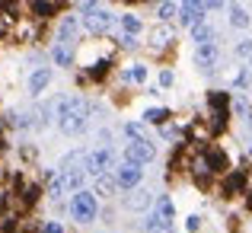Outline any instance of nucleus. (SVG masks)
<instances>
[{"mask_svg":"<svg viewBox=\"0 0 252 233\" xmlns=\"http://www.w3.org/2000/svg\"><path fill=\"white\" fill-rule=\"evenodd\" d=\"M147 45L154 51H163V48H172L176 45V29H172L169 23H157L154 29L147 32Z\"/></svg>","mask_w":252,"mask_h":233,"instance_id":"11","label":"nucleus"},{"mask_svg":"<svg viewBox=\"0 0 252 233\" xmlns=\"http://www.w3.org/2000/svg\"><path fill=\"white\" fill-rule=\"evenodd\" d=\"M122 157L128 160V163L147 166V163H154V160H157V144L150 141V137H144V141H128V144H125V150H122Z\"/></svg>","mask_w":252,"mask_h":233,"instance_id":"6","label":"nucleus"},{"mask_svg":"<svg viewBox=\"0 0 252 233\" xmlns=\"http://www.w3.org/2000/svg\"><path fill=\"white\" fill-rule=\"evenodd\" d=\"M115 182L122 192H131L137 189V185L144 182V166L141 163H128V160H122V166L115 169Z\"/></svg>","mask_w":252,"mask_h":233,"instance_id":"10","label":"nucleus"},{"mask_svg":"<svg viewBox=\"0 0 252 233\" xmlns=\"http://www.w3.org/2000/svg\"><path fill=\"white\" fill-rule=\"evenodd\" d=\"M201 227H204V217L201 214H189V217H185V230H189V233H198Z\"/></svg>","mask_w":252,"mask_h":233,"instance_id":"31","label":"nucleus"},{"mask_svg":"<svg viewBox=\"0 0 252 233\" xmlns=\"http://www.w3.org/2000/svg\"><path fill=\"white\" fill-rule=\"evenodd\" d=\"M249 182H252V169L249 166H240V169H230L227 176H220L217 192H220L223 201H233V198H240V195L249 192Z\"/></svg>","mask_w":252,"mask_h":233,"instance_id":"3","label":"nucleus"},{"mask_svg":"<svg viewBox=\"0 0 252 233\" xmlns=\"http://www.w3.org/2000/svg\"><path fill=\"white\" fill-rule=\"evenodd\" d=\"M191 42H195V48H198V45H211V42H217V29H214V23H208V19H204L201 26H195V29H191Z\"/></svg>","mask_w":252,"mask_h":233,"instance_id":"17","label":"nucleus"},{"mask_svg":"<svg viewBox=\"0 0 252 233\" xmlns=\"http://www.w3.org/2000/svg\"><path fill=\"white\" fill-rule=\"evenodd\" d=\"M243 208H246V214H252V185H249L246 195H243Z\"/></svg>","mask_w":252,"mask_h":233,"instance_id":"35","label":"nucleus"},{"mask_svg":"<svg viewBox=\"0 0 252 233\" xmlns=\"http://www.w3.org/2000/svg\"><path fill=\"white\" fill-rule=\"evenodd\" d=\"M118 23H122V35H141L144 32V19L134 16V13H125Z\"/></svg>","mask_w":252,"mask_h":233,"instance_id":"22","label":"nucleus"},{"mask_svg":"<svg viewBox=\"0 0 252 233\" xmlns=\"http://www.w3.org/2000/svg\"><path fill=\"white\" fill-rule=\"evenodd\" d=\"M204 102H208V112H233V93L230 90H208Z\"/></svg>","mask_w":252,"mask_h":233,"instance_id":"12","label":"nucleus"},{"mask_svg":"<svg viewBox=\"0 0 252 233\" xmlns=\"http://www.w3.org/2000/svg\"><path fill=\"white\" fill-rule=\"evenodd\" d=\"M141 122H147V125H169L172 122V109H166V105H157V109H144V115H141Z\"/></svg>","mask_w":252,"mask_h":233,"instance_id":"19","label":"nucleus"},{"mask_svg":"<svg viewBox=\"0 0 252 233\" xmlns=\"http://www.w3.org/2000/svg\"><path fill=\"white\" fill-rule=\"evenodd\" d=\"M243 125H246V131H249V134H252V109L246 112V118H243Z\"/></svg>","mask_w":252,"mask_h":233,"instance_id":"38","label":"nucleus"},{"mask_svg":"<svg viewBox=\"0 0 252 233\" xmlns=\"http://www.w3.org/2000/svg\"><path fill=\"white\" fill-rule=\"evenodd\" d=\"M157 16H160V23H169L172 16L179 19V6L172 3V0H163V3H160V10H157Z\"/></svg>","mask_w":252,"mask_h":233,"instance_id":"30","label":"nucleus"},{"mask_svg":"<svg viewBox=\"0 0 252 233\" xmlns=\"http://www.w3.org/2000/svg\"><path fill=\"white\" fill-rule=\"evenodd\" d=\"M29 6H32V16H35L38 23L55 19L58 13H61V3H58V0H29Z\"/></svg>","mask_w":252,"mask_h":233,"instance_id":"14","label":"nucleus"},{"mask_svg":"<svg viewBox=\"0 0 252 233\" xmlns=\"http://www.w3.org/2000/svg\"><path fill=\"white\" fill-rule=\"evenodd\" d=\"M182 6H189V10H204V0H182Z\"/></svg>","mask_w":252,"mask_h":233,"instance_id":"36","label":"nucleus"},{"mask_svg":"<svg viewBox=\"0 0 252 233\" xmlns=\"http://www.w3.org/2000/svg\"><path fill=\"white\" fill-rule=\"evenodd\" d=\"M77 32H80V19H77V16H64L61 29H58V42H61V45H74Z\"/></svg>","mask_w":252,"mask_h":233,"instance_id":"15","label":"nucleus"},{"mask_svg":"<svg viewBox=\"0 0 252 233\" xmlns=\"http://www.w3.org/2000/svg\"><path fill=\"white\" fill-rule=\"evenodd\" d=\"M227 10H230V26H233V29H249V26H252V16H249V10L243 3L233 0Z\"/></svg>","mask_w":252,"mask_h":233,"instance_id":"18","label":"nucleus"},{"mask_svg":"<svg viewBox=\"0 0 252 233\" xmlns=\"http://www.w3.org/2000/svg\"><path fill=\"white\" fill-rule=\"evenodd\" d=\"M109 74H112V61H96L86 67V80H93V83H102Z\"/></svg>","mask_w":252,"mask_h":233,"instance_id":"23","label":"nucleus"},{"mask_svg":"<svg viewBox=\"0 0 252 233\" xmlns=\"http://www.w3.org/2000/svg\"><path fill=\"white\" fill-rule=\"evenodd\" d=\"M233 0H204V10L214 13V10H223V6H230Z\"/></svg>","mask_w":252,"mask_h":233,"instance_id":"33","label":"nucleus"},{"mask_svg":"<svg viewBox=\"0 0 252 233\" xmlns=\"http://www.w3.org/2000/svg\"><path fill=\"white\" fill-rule=\"evenodd\" d=\"M112 26H115V16L109 10H102V6L83 13V29L90 35H105V32H112Z\"/></svg>","mask_w":252,"mask_h":233,"instance_id":"8","label":"nucleus"},{"mask_svg":"<svg viewBox=\"0 0 252 233\" xmlns=\"http://www.w3.org/2000/svg\"><path fill=\"white\" fill-rule=\"evenodd\" d=\"M154 204H157V195H154V192H147V189H141V185L131 189L128 195L122 198V208L131 211V214H144V211H150Z\"/></svg>","mask_w":252,"mask_h":233,"instance_id":"9","label":"nucleus"},{"mask_svg":"<svg viewBox=\"0 0 252 233\" xmlns=\"http://www.w3.org/2000/svg\"><path fill=\"white\" fill-rule=\"evenodd\" d=\"M233 58L236 61H252V38H240V42L233 45Z\"/></svg>","mask_w":252,"mask_h":233,"instance_id":"28","label":"nucleus"},{"mask_svg":"<svg viewBox=\"0 0 252 233\" xmlns=\"http://www.w3.org/2000/svg\"><path fill=\"white\" fill-rule=\"evenodd\" d=\"M122 48H137V35H122Z\"/></svg>","mask_w":252,"mask_h":233,"instance_id":"34","label":"nucleus"},{"mask_svg":"<svg viewBox=\"0 0 252 233\" xmlns=\"http://www.w3.org/2000/svg\"><path fill=\"white\" fill-rule=\"evenodd\" d=\"M249 67H252V61H249Z\"/></svg>","mask_w":252,"mask_h":233,"instance_id":"41","label":"nucleus"},{"mask_svg":"<svg viewBox=\"0 0 252 233\" xmlns=\"http://www.w3.org/2000/svg\"><path fill=\"white\" fill-rule=\"evenodd\" d=\"M191 61H195V67L201 70V74H214V70L220 67V42L198 45L195 55H191Z\"/></svg>","mask_w":252,"mask_h":233,"instance_id":"7","label":"nucleus"},{"mask_svg":"<svg viewBox=\"0 0 252 233\" xmlns=\"http://www.w3.org/2000/svg\"><path fill=\"white\" fill-rule=\"evenodd\" d=\"M80 6H83V13H86V10H96L99 0H80Z\"/></svg>","mask_w":252,"mask_h":233,"instance_id":"37","label":"nucleus"},{"mask_svg":"<svg viewBox=\"0 0 252 233\" xmlns=\"http://www.w3.org/2000/svg\"><path fill=\"white\" fill-rule=\"evenodd\" d=\"M246 157L252 160V134H249V141H246Z\"/></svg>","mask_w":252,"mask_h":233,"instance_id":"39","label":"nucleus"},{"mask_svg":"<svg viewBox=\"0 0 252 233\" xmlns=\"http://www.w3.org/2000/svg\"><path fill=\"white\" fill-rule=\"evenodd\" d=\"M93 192L99 198H112L118 192V182H115V172H105V176H96L93 179Z\"/></svg>","mask_w":252,"mask_h":233,"instance_id":"16","label":"nucleus"},{"mask_svg":"<svg viewBox=\"0 0 252 233\" xmlns=\"http://www.w3.org/2000/svg\"><path fill=\"white\" fill-rule=\"evenodd\" d=\"M125 3H141V0H125ZM144 3H147V0H144Z\"/></svg>","mask_w":252,"mask_h":233,"instance_id":"40","label":"nucleus"},{"mask_svg":"<svg viewBox=\"0 0 252 233\" xmlns=\"http://www.w3.org/2000/svg\"><path fill=\"white\" fill-rule=\"evenodd\" d=\"M51 77H55V70L51 67H35L29 74V83H26V90H29V96H42L45 90H48Z\"/></svg>","mask_w":252,"mask_h":233,"instance_id":"13","label":"nucleus"},{"mask_svg":"<svg viewBox=\"0 0 252 233\" xmlns=\"http://www.w3.org/2000/svg\"><path fill=\"white\" fill-rule=\"evenodd\" d=\"M154 214H160L166 224H172V217H176V204H172V198H169V195H157Z\"/></svg>","mask_w":252,"mask_h":233,"instance_id":"21","label":"nucleus"},{"mask_svg":"<svg viewBox=\"0 0 252 233\" xmlns=\"http://www.w3.org/2000/svg\"><path fill=\"white\" fill-rule=\"evenodd\" d=\"M172 83H176V74H172V67H163V70H160V90H169Z\"/></svg>","mask_w":252,"mask_h":233,"instance_id":"32","label":"nucleus"},{"mask_svg":"<svg viewBox=\"0 0 252 233\" xmlns=\"http://www.w3.org/2000/svg\"><path fill=\"white\" fill-rule=\"evenodd\" d=\"M249 109H252V102H249L246 93H233V115H236V118H246Z\"/></svg>","mask_w":252,"mask_h":233,"instance_id":"29","label":"nucleus"},{"mask_svg":"<svg viewBox=\"0 0 252 233\" xmlns=\"http://www.w3.org/2000/svg\"><path fill=\"white\" fill-rule=\"evenodd\" d=\"M125 83H147V64H131V67L122 70Z\"/></svg>","mask_w":252,"mask_h":233,"instance_id":"24","label":"nucleus"},{"mask_svg":"<svg viewBox=\"0 0 252 233\" xmlns=\"http://www.w3.org/2000/svg\"><path fill=\"white\" fill-rule=\"evenodd\" d=\"M90 118H93V102L86 96H61L55 99V125L61 134L77 137L83 131H90Z\"/></svg>","mask_w":252,"mask_h":233,"instance_id":"1","label":"nucleus"},{"mask_svg":"<svg viewBox=\"0 0 252 233\" xmlns=\"http://www.w3.org/2000/svg\"><path fill=\"white\" fill-rule=\"evenodd\" d=\"M230 86H233L236 93H246V90H249V86H252V67H249V64H240V67L233 70Z\"/></svg>","mask_w":252,"mask_h":233,"instance_id":"20","label":"nucleus"},{"mask_svg":"<svg viewBox=\"0 0 252 233\" xmlns=\"http://www.w3.org/2000/svg\"><path fill=\"white\" fill-rule=\"evenodd\" d=\"M118 150L112 144H99V147L90 150V176H105V172H115L118 169Z\"/></svg>","mask_w":252,"mask_h":233,"instance_id":"4","label":"nucleus"},{"mask_svg":"<svg viewBox=\"0 0 252 233\" xmlns=\"http://www.w3.org/2000/svg\"><path fill=\"white\" fill-rule=\"evenodd\" d=\"M51 58H55L58 67H74V48H70V45H55Z\"/></svg>","mask_w":252,"mask_h":233,"instance_id":"27","label":"nucleus"},{"mask_svg":"<svg viewBox=\"0 0 252 233\" xmlns=\"http://www.w3.org/2000/svg\"><path fill=\"white\" fill-rule=\"evenodd\" d=\"M122 134L128 137V141H144V137H147V122H125Z\"/></svg>","mask_w":252,"mask_h":233,"instance_id":"25","label":"nucleus"},{"mask_svg":"<svg viewBox=\"0 0 252 233\" xmlns=\"http://www.w3.org/2000/svg\"><path fill=\"white\" fill-rule=\"evenodd\" d=\"M144 233H172V224H166L160 214H147L144 217Z\"/></svg>","mask_w":252,"mask_h":233,"instance_id":"26","label":"nucleus"},{"mask_svg":"<svg viewBox=\"0 0 252 233\" xmlns=\"http://www.w3.org/2000/svg\"><path fill=\"white\" fill-rule=\"evenodd\" d=\"M201 157H204L208 169L214 172L217 179H220V176H227V172L233 169V163H230V154L220 147V144H204V147H201Z\"/></svg>","mask_w":252,"mask_h":233,"instance_id":"5","label":"nucleus"},{"mask_svg":"<svg viewBox=\"0 0 252 233\" xmlns=\"http://www.w3.org/2000/svg\"><path fill=\"white\" fill-rule=\"evenodd\" d=\"M67 214L74 224H93L99 217V195L93 189H80L70 195L67 201Z\"/></svg>","mask_w":252,"mask_h":233,"instance_id":"2","label":"nucleus"}]
</instances>
